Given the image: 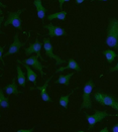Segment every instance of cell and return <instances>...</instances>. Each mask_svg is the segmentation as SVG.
<instances>
[{"label":"cell","instance_id":"7c38bea8","mask_svg":"<svg viewBox=\"0 0 118 132\" xmlns=\"http://www.w3.org/2000/svg\"><path fill=\"white\" fill-rule=\"evenodd\" d=\"M69 69H72V70H74L76 72H80V71H81V68H80V66L78 65V63L76 62L75 60L69 59L68 65L66 67H62V68H59L58 70H56V74H57V73H61V72L66 71V70H69Z\"/></svg>","mask_w":118,"mask_h":132},{"label":"cell","instance_id":"7402d4cb","mask_svg":"<svg viewBox=\"0 0 118 132\" xmlns=\"http://www.w3.org/2000/svg\"><path fill=\"white\" fill-rule=\"evenodd\" d=\"M4 47L3 46H1L0 47V61H1V64L2 65H5V63H4V61H3V57H4Z\"/></svg>","mask_w":118,"mask_h":132},{"label":"cell","instance_id":"e0dca14e","mask_svg":"<svg viewBox=\"0 0 118 132\" xmlns=\"http://www.w3.org/2000/svg\"><path fill=\"white\" fill-rule=\"evenodd\" d=\"M74 74L75 73H70V74H68L66 76L61 75L58 79V81H54V83L56 84H62V85H65V86H69L70 85V80L74 76Z\"/></svg>","mask_w":118,"mask_h":132},{"label":"cell","instance_id":"277c9868","mask_svg":"<svg viewBox=\"0 0 118 132\" xmlns=\"http://www.w3.org/2000/svg\"><path fill=\"white\" fill-rule=\"evenodd\" d=\"M23 11H25L24 8L19 9V10L15 11V12H9L8 13V16H7V19L4 21V26H8V25H13L15 28L22 30L21 27V18H20V14H21Z\"/></svg>","mask_w":118,"mask_h":132},{"label":"cell","instance_id":"f546056e","mask_svg":"<svg viewBox=\"0 0 118 132\" xmlns=\"http://www.w3.org/2000/svg\"><path fill=\"white\" fill-rule=\"evenodd\" d=\"M91 1L93 2V1H109V0H91Z\"/></svg>","mask_w":118,"mask_h":132},{"label":"cell","instance_id":"30bf717a","mask_svg":"<svg viewBox=\"0 0 118 132\" xmlns=\"http://www.w3.org/2000/svg\"><path fill=\"white\" fill-rule=\"evenodd\" d=\"M22 46H24V43H21V42L19 40L18 34L15 33V35H14V40H13V43L10 44L8 51L6 52V54L4 55V56H8V55H13V54H17Z\"/></svg>","mask_w":118,"mask_h":132},{"label":"cell","instance_id":"484cf974","mask_svg":"<svg viewBox=\"0 0 118 132\" xmlns=\"http://www.w3.org/2000/svg\"><path fill=\"white\" fill-rule=\"evenodd\" d=\"M33 129H19L17 130V132H32Z\"/></svg>","mask_w":118,"mask_h":132},{"label":"cell","instance_id":"f1b7e54d","mask_svg":"<svg viewBox=\"0 0 118 132\" xmlns=\"http://www.w3.org/2000/svg\"><path fill=\"white\" fill-rule=\"evenodd\" d=\"M85 0H76V3L77 4H81V3H83Z\"/></svg>","mask_w":118,"mask_h":132},{"label":"cell","instance_id":"ac0fdd59","mask_svg":"<svg viewBox=\"0 0 118 132\" xmlns=\"http://www.w3.org/2000/svg\"><path fill=\"white\" fill-rule=\"evenodd\" d=\"M103 55H105L108 64H112L113 61H114V60L116 59V56H117V54H116L113 50H105V51H103Z\"/></svg>","mask_w":118,"mask_h":132},{"label":"cell","instance_id":"4316f807","mask_svg":"<svg viewBox=\"0 0 118 132\" xmlns=\"http://www.w3.org/2000/svg\"><path fill=\"white\" fill-rule=\"evenodd\" d=\"M0 13H1V17H0V19H1V23H3L4 16H3V9H2V7H1V9H0Z\"/></svg>","mask_w":118,"mask_h":132},{"label":"cell","instance_id":"5bb4252c","mask_svg":"<svg viewBox=\"0 0 118 132\" xmlns=\"http://www.w3.org/2000/svg\"><path fill=\"white\" fill-rule=\"evenodd\" d=\"M15 78L12 80V83L9 84V85H7V86H5L4 87V92L7 94V95H19L20 94V92L18 91V89H17V86H16V83H15Z\"/></svg>","mask_w":118,"mask_h":132},{"label":"cell","instance_id":"2e32d148","mask_svg":"<svg viewBox=\"0 0 118 132\" xmlns=\"http://www.w3.org/2000/svg\"><path fill=\"white\" fill-rule=\"evenodd\" d=\"M16 72H17V78H16V80H17L18 84L21 87H25V83H26L25 75H24V73H23V71L21 70V68H20L19 65L16 66Z\"/></svg>","mask_w":118,"mask_h":132},{"label":"cell","instance_id":"ffe728a7","mask_svg":"<svg viewBox=\"0 0 118 132\" xmlns=\"http://www.w3.org/2000/svg\"><path fill=\"white\" fill-rule=\"evenodd\" d=\"M66 16H67V12L64 10L60 11V12H57L54 14H51L48 16V19L49 20H53V19H61V20H65L66 19Z\"/></svg>","mask_w":118,"mask_h":132},{"label":"cell","instance_id":"83f0119b","mask_svg":"<svg viewBox=\"0 0 118 132\" xmlns=\"http://www.w3.org/2000/svg\"><path fill=\"white\" fill-rule=\"evenodd\" d=\"M108 131H109V129H108L107 127H105L104 129H101V130H100V132H108Z\"/></svg>","mask_w":118,"mask_h":132},{"label":"cell","instance_id":"8fae6325","mask_svg":"<svg viewBox=\"0 0 118 132\" xmlns=\"http://www.w3.org/2000/svg\"><path fill=\"white\" fill-rule=\"evenodd\" d=\"M42 47H43V44L38 40V38H36L34 44H30L27 48H24V54H25L26 56H29L33 53H36V55L38 57H41V50H42Z\"/></svg>","mask_w":118,"mask_h":132},{"label":"cell","instance_id":"7a4b0ae2","mask_svg":"<svg viewBox=\"0 0 118 132\" xmlns=\"http://www.w3.org/2000/svg\"><path fill=\"white\" fill-rule=\"evenodd\" d=\"M93 99L97 103H99L101 106H109L118 111V100L113 96H110L108 94H103L101 92H96L93 95Z\"/></svg>","mask_w":118,"mask_h":132},{"label":"cell","instance_id":"6da1fadb","mask_svg":"<svg viewBox=\"0 0 118 132\" xmlns=\"http://www.w3.org/2000/svg\"><path fill=\"white\" fill-rule=\"evenodd\" d=\"M105 43L109 47L115 48L118 52V19L114 17L109 19Z\"/></svg>","mask_w":118,"mask_h":132},{"label":"cell","instance_id":"9c48e42d","mask_svg":"<svg viewBox=\"0 0 118 132\" xmlns=\"http://www.w3.org/2000/svg\"><path fill=\"white\" fill-rule=\"evenodd\" d=\"M52 79H53V76H51V77L49 78V79L45 81V83L43 84V86H38V87H33V88H30V91H33V90H38V91H40V94H41V97H42V99H43L44 102H53L52 98L50 97V95H49V94H48V92H46L48 86H49L50 81H51Z\"/></svg>","mask_w":118,"mask_h":132},{"label":"cell","instance_id":"603a6c76","mask_svg":"<svg viewBox=\"0 0 118 132\" xmlns=\"http://www.w3.org/2000/svg\"><path fill=\"white\" fill-rule=\"evenodd\" d=\"M117 71H118V63H117V65H115V66L112 67V68H110V70H109V72H110V73L117 72Z\"/></svg>","mask_w":118,"mask_h":132},{"label":"cell","instance_id":"d4e9b609","mask_svg":"<svg viewBox=\"0 0 118 132\" xmlns=\"http://www.w3.org/2000/svg\"><path fill=\"white\" fill-rule=\"evenodd\" d=\"M111 131H112V132H118V123H117V124H115V125L112 127Z\"/></svg>","mask_w":118,"mask_h":132},{"label":"cell","instance_id":"cb8c5ba5","mask_svg":"<svg viewBox=\"0 0 118 132\" xmlns=\"http://www.w3.org/2000/svg\"><path fill=\"white\" fill-rule=\"evenodd\" d=\"M68 1H70V0H59V3H60V9H61V10L64 9V8H63L64 2H68Z\"/></svg>","mask_w":118,"mask_h":132},{"label":"cell","instance_id":"ba28073f","mask_svg":"<svg viewBox=\"0 0 118 132\" xmlns=\"http://www.w3.org/2000/svg\"><path fill=\"white\" fill-rule=\"evenodd\" d=\"M43 28L48 29L49 31V35L50 37H57V36H63V35H67V32L64 28L60 27V26H57V25H54L52 23L50 24H44L43 25Z\"/></svg>","mask_w":118,"mask_h":132},{"label":"cell","instance_id":"4fadbf2b","mask_svg":"<svg viewBox=\"0 0 118 132\" xmlns=\"http://www.w3.org/2000/svg\"><path fill=\"white\" fill-rule=\"evenodd\" d=\"M33 5H34L35 8H36V12H37L38 18L43 20L45 14H46V8L43 7V3H42V0H34V1H33Z\"/></svg>","mask_w":118,"mask_h":132},{"label":"cell","instance_id":"44dd1931","mask_svg":"<svg viewBox=\"0 0 118 132\" xmlns=\"http://www.w3.org/2000/svg\"><path fill=\"white\" fill-rule=\"evenodd\" d=\"M74 91H75V90H73V91H72V93H70V94H68V95H66V96H62V97L60 98V105H61L62 107H64L65 109H67V108H68L69 100H70V96L74 93Z\"/></svg>","mask_w":118,"mask_h":132},{"label":"cell","instance_id":"d6986e66","mask_svg":"<svg viewBox=\"0 0 118 132\" xmlns=\"http://www.w3.org/2000/svg\"><path fill=\"white\" fill-rule=\"evenodd\" d=\"M0 107L9 108V101H8V97L4 96V89L0 90Z\"/></svg>","mask_w":118,"mask_h":132},{"label":"cell","instance_id":"5b68a950","mask_svg":"<svg viewBox=\"0 0 118 132\" xmlns=\"http://www.w3.org/2000/svg\"><path fill=\"white\" fill-rule=\"evenodd\" d=\"M43 48L45 51V55L46 56L56 60V66H60V65H63V64L66 63V60L61 59L59 55H57L54 53V47L51 44V39L48 38V37L43 38Z\"/></svg>","mask_w":118,"mask_h":132},{"label":"cell","instance_id":"3957f363","mask_svg":"<svg viewBox=\"0 0 118 132\" xmlns=\"http://www.w3.org/2000/svg\"><path fill=\"white\" fill-rule=\"evenodd\" d=\"M94 82L92 79H90L86 84H85V87H84V91H83V102H82V105L80 106V110L87 108V109H91L92 108V100H91V93H92V90L94 89Z\"/></svg>","mask_w":118,"mask_h":132},{"label":"cell","instance_id":"8992f818","mask_svg":"<svg viewBox=\"0 0 118 132\" xmlns=\"http://www.w3.org/2000/svg\"><path fill=\"white\" fill-rule=\"evenodd\" d=\"M108 116H111L109 113H107L106 111H98L96 110L94 114L90 115V114H86V118L88 124H89V129H92L93 126L98 123V122H101L104 118H106Z\"/></svg>","mask_w":118,"mask_h":132},{"label":"cell","instance_id":"52a82bcc","mask_svg":"<svg viewBox=\"0 0 118 132\" xmlns=\"http://www.w3.org/2000/svg\"><path fill=\"white\" fill-rule=\"evenodd\" d=\"M17 64H21V65H28V66H30L32 68H33L34 70H36V71H38L40 73H41V75H42V77L44 76V73H43V66L40 63V60H38V56L37 55H33V56H30V57H28V59H25V60H23V61H20V60H17Z\"/></svg>","mask_w":118,"mask_h":132},{"label":"cell","instance_id":"9a60e30c","mask_svg":"<svg viewBox=\"0 0 118 132\" xmlns=\"http://www.w3.org/2000/svg\"><path fill=\"white\" fill-rule=\"evenodd\" d=\"M23 67L26 69V76H27V80L29 81V82H32L33 83L34 85H36V79H37V75L32 71V69H30V66H28V65H23Z\"/></svg>","mask_w":118,"mask_h":132}]
</instances>
